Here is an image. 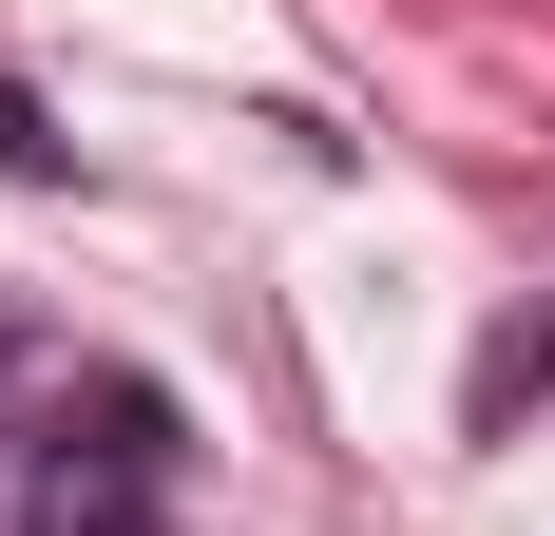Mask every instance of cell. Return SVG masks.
<instances>
[{
	"label": "cell",
	"instance_id": "obj_1",
	"mask_svg": "<svg viewBox=\"0 0 555 536\" xmlns=\"http://www.w3.org/2000/svg\"><path fill=\"white\" fill-rule=\"evenodd\" d=\"M39 460H57V480H115V498H154L172 460H192V441H172V383H134V365H115V383H77V403H57V441H39Z\"/></svg>",
	"mask_w": 555,
	"mask_h": 536
},
{
	"label": "cell",
	"instance_id": "obj_2",
	"mask_svg": "<svg viewBox=\"0 0 555 536\" xmlns=\"http://www.w3.org/2000/svg\"><path fill=\"white\" fill-rule=\"evenodd\" d=\"M20 536H172L154 498H115V480H57V460H20Z\"/></svg>",
	"mask_w": 555,
	"mask_h": 536
},
{
	"label": "cell",
	"instance_id": "obj_3",
	"mask_svg": "<svg viewBox=\"0 0 555 536\" xmlns=\"http://www.w3.org/2000/svg\"><path fill=\"white\" fill-rule=\"evenodd\" d=\"M0 173H20V192H57V115L20 97V77H0Z\"/></svg>",
	"mask_w": 555,
	"mask_h": 536
},
{
	"label": "cell",
	"instance_id": "obj_4",
	"mask_svg": "<svg viewBox=\"0 0 555 536\" xmlns=\"http://www.w3.org/2000/svg\"><path fill=\"white\" fill-rule=\"evenodd\" d=\"M537 383H555V326H517L499 365H479V422H517V403H537Z\"/></svg>",
	"mask_w": 555,
	"mask_h": 536
},
{
	"label": "cell",
	"instance_id": "obj_5",
	"mask_svg": "<svg viewBox=\"0 0 555 536\" xmlns=\"http://www.w3.org/2000/svg\"><path fill=\"white\" fill-rule=\"evenodd\" d=\"M0 365H20V307H0Z\"/></svg>",
	"mask_w": 555,
	"mask_h": 536
}]
</instances>
